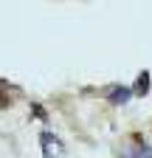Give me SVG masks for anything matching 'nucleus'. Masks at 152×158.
Here are the masks:
<instances>
[{
	"instance_id": "f257e3e1",
	"label": "nucleus",
	"mask_w": 152,
	"mask_h": 158,
	"mask_svg": "<svg viewBox=\"0 0 152 158\" xmlns=\"http://www.w3.org/2000/svg\"><path fill=\"white\" fill-rule=\"evenodd\" d=\"M40 147H42V158H62L65 155V144L59 135H54L48 130L40 133Z\"/></svg>"
},
{
	"instance_id": "7ed1b4c3",
	"label": "nucleus",
	"mask_w": 152,
	"mask_h": 158,
	"mask_svg": "<svg viewBox=\"0 0 152 158\" xmlns=\"http://www.w3.org/2000/svg\"><path fill=\"white\" fill-rule=\"evenodd\" d=\"M130 96H132V90H130V88H118V85L107 90V99H110L113 105H124V102H127Z\"/></svg>"
},
{
	"instance_id": "f03ea898",
	"label": "nucleus",
	"mask_w": 152,
	"mask_h": 158,
	"mask_svg": "<svg viewBox=\"0 0 152 158\" xmlns=\"http://www.w3.org/2000/svg\"><path fill=\"white\" fill-rule=\"evenodd\" d=\"M121 158H152V144L135 141V147L124 150V152H121Z\"/></svg>"
},
{
	"instance_id": "20e7f679",
	"label": "nucleus",
	"mask_w": 152,
	"mask_h": 158,
	"mask_svg": "<svg viewBox=\"0 0 152 158\" xmlns=\"http://www.w3.org/2000/svg\"><path fill=\"white\" fill-rule=\"evenodd\" d=\"M135 93H138V96H146V93H149V73H146V71L138 76V88H135Z\"/></svg>"
}]
</instances>
